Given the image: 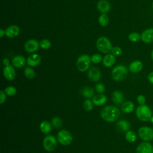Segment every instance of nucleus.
<instances>
[{
	"instance_id": "obj_1",
	"label": "nucleus",
	"mask_w": 153,
	"mask_h": 153,
	"mask_svg": "<svg viewBox=\"0 0 153 153\" xmlns=\"http://www.w3.org/2000/svg\"><path fill=\"white\" fill-rule=\"evenodd\" d=\"M120 115L119 109L115 106H106L100 112L102 118L108 122L115 121L119 117Z\"/></svg>"
},
{
	"instance_id": "obj_2",
	"label": "nucleus",
	"mask_w": 153,
	"mask_h": 153,
	"mask_svg": "<svg viewBox=\"0 0 153 153\" xmlns=\"http://www.w3.org/2000/svg\"><path fill=\"white\" fill-rule=\"evenodd\" d=\"M112 77L116 81H121L124 79L128 74V69L123 65L115 66L112 70Z\"/></svg>"
},
{
	"instance_id": "obj_3",
	"label": "nucleus",
	"mask_w": 153,
	"mask_h": 153,
	"mask_svg": "<svg viewBox=\"0 0 153 153\" xmlns=\"http://www.w3.org/2000/svg\"><path fill=\"white\" fill-rule=\"evenodd\" d=\"M136 115L139 120L142 121H148L152 117V111L150 108L146 105H139L136 110Z\"/></svg>"
},
{
	"instance_id": "obj_4",
	"label": "nucleus",
	"mask_w": 153,
	"mask_h": 153,
	"mask_svg": "<svg viewBox=\"0 0 153 153\" xmlns=\"http://www.w3.org/2000/svg\"><path fill=\"white\" fill-rule=\"evenodd\" d=\"M96 47L98 50L102 53H108L112 48L111 42L105 36H100L97 39Z\"/></svg>"
},
{
	"instance_id": "obj_5",
	"label": "nucleus",
	"mask_w": 153,
	"mask_h": 153,
	"mask_svg": "<svg viewBox=\"0 0 153 153\" xmlns=\"http://www.w3.org/2000/svg\"><path fill=\"white\" fill-rule=\"evenodd\" d=\"M91 62V57H90L88 54H82L76 60V68L80 72H85L89 69Z\"/></svg>"
},
{
	"instance_id": "obj_6",
	"label": "nucleus",
	"mask_w": 153,
	"mask_h": 153,
	"mask_svg": "<svg viewBox=\"0 0 153 153\" xmlns=\"http://www.w3.org/2000/svg\"><path fill=\"white\" fill-rule=\"evenodd\" d=\"M57 141L63 145H69L72 141V136L69 131L66 130L59 131L57 135Z\"/></svg>"
},
{
	"instance_id": "obj_7",
	"label": "nucleus",
	"mask_w": 153,
	"mask_h": 153,
	"mask_svg": "<svg viewBox=\"0 0 153 153\" xmlns=\"http://www.w3.org/2000/svg\"><path fill=\"white\" fill-rule=\"evenodd\" d=\"M139 137L144 141H149L153 139V128L149 127H141L138 130Z\"/></svg>"
},
{
	"instance_id": "obj_8",
	"label": "nucleus",
	"mask_w": 153,
	"mask_h": 153,
	"mask_svg": "<svg viewBox=\"0 0 153 153\" xmlns=\"http://www.w3.org/2000/svg\"><path fill=\"white\" fill-rule=\"evenodd\" d=\"M43 146L46 151L51 152L54 151L57 146V140L54 136L48 135L44 139Z\"/></svg>"
},
{
	"instance_id": "obj_9",
	"label": "nucleus",
	"mask_w": 153,
	"mask_h": 153,
	"mask_svg": "<svg viewBox=\"0 0 153 153\" xmlns=\"http://www.w3.org/2000/svg\"><path fill=\"white\" fill-rule=\"evenodd\" d=\"M39 47V43L36 39H30L27 40L24 45L25 50L29 53H33L36 52L38 50Z\"/></svg>"
},
{
	"instance_id": "obj_10",
	"label": "nucleus",
	"mask_w": 153,
	"mask_h": 153,
	"mask_svg": "<svg viewBox=\"0 0 153 153\" xmlns=\"http://www.w3.org/2000/svg\"><path fill=\"white\" fill-rule=\"evenodd\" d=\"M3 75L4 78L8 81H13L16 78V71L13 66L9 65L7 66H4L3 69Z\"/></svg>"
},
{
	"instance_id": "obj_11",
	"label": "nucleus",
	"mask_w": 153,
	"mask_h": 153,
	"mask_svg": "<svg viewBox=\"0 0 153 153\" xmlns=\"http://www.w3.org/2000/svg\"><path fill=\"white\" fill-rule=\"evenodd\" d=\"M136 151V153H153V146L150 143L143 142L137 146Z\"/></svg>"
},
{
	"instance_id": "obj_12",
	"label": "nucleus",
	"mask_w": 153,
	"mask_h": 153,
	"mask_svg": "<svg viewBox=\"0 0 153 153\" xmlns=\"http://www.w3.org/2000/svg\"><path fill=\"white\" fill-rule=\"evenodd\" d=\"M41 61V56L38 54L33 53L27 57L26 59V63L29 66L36 67L40 64Z\"/></svg>"
},
{
	"instance_id": "obj_13",
	"label": "nucleus",
	"mask_w": 153,
	"mask_h": 153,
	"mask_svg": "<svg viewBox=\"0 0 153 153\" xmlns=\"http://www.w3.org/2000/svg\"><path fill=\"white\" fill-rule=\"evenodd\" d=\"M5 30L7 37L9 38H13L19 35L20 29L17 25H12L7 27Z\"/></svg>"
},
{
	"instance_id": "obj_14",
	"label": "nucleus",
	"mask_w": 153,
	"mask_h": 153,
	"mask_svg": "<svg viewBox=\"0 0 153 153\" xmlns=\"http://www.w3.org/2000/svg\"><path fill=\"white\" fill-rule=\"evenodd\" d=\"M88 78L92 81H98L101 78V72L96 67L91 68L87 73Z\"/></svg>"
},
{
	"instance_id": "obj_15",
	"label": "nucleus",
	"mask_w": 153,
	"mask_h": 153,
	"mask_svg": "<svg viewBox=\"0 0 153 153\" xmlns=\"http://www.w3.org/2000/svg\"><path fill=\"white\" fill-rule=\"evenodd\" d=\"M141 40L146 44L153 42V28H148L144 30L141 33Z\"/></svg>"
},
{
	"instance_id": "obj_16",
	"label": "nucleus",
	"mask_w": 153,
	"mask_h": 153,
	"mask_svg": "<svg viewBox=\"0 0 153 153\" xmlns=\"http://www.w3.org/2000/svg\"><path fill=\"white\" fill-rule=\"evenodd\" d=\"M26 63V60L24 56L22 55L15 56L12 59V64L13 66L17 68H23Z\"/></svg>"
},
{
	"instance_id": "obj_17",
	"label": "nucleus",
	"mask_w": 153,
	"mask_h": 153,
	"mask_svg": "<svg viewBox=\"0 0 153 153\" xmlns=\"http://www.w3.org/2000/svg\"><path fill=\"white\" fill-rule=\"evenodd\" d=\"M98 10L102 14H106L111 10V4L107 0H100L97 4Z\"/></svg>"
},
{
	"instance_id": "obj_18",
	"label": "nucleus",
	"mask_w": 153,
	"mask_h": 153,
	"mask_svg": "<svg viewBox=\"0 0 153 153\" xmlns=\"http://www.w3.org/2000/svg\"><path fill=\"white\" fill-rule=\"evenodd\" d=\"M143 63L139 60H135L131 62L128 66V70L132 73H137L142 71Z\"/></svg>"
},
{
	"instance_id": "obj_19",
	"label": "nucleus",
	"mask_w": 153,
	"mask_h": 153,
	"mask_svg": "<svg viewBox=\"0 0 153 153\" xmlns=\"http://www.w3.org/2000/svg\"><path fill=\"white\" fill-rule=\"evenodd\" d=\"M116 58L114 55H113L112 53H108L106 55L104 56L102 60L103 65L107 68L112 67L114 63H115Z\"/></svg>"
},
{
	"instance_id": "obj_20",
	"label": "nucleus",
	"mask_w": 153,
	"mask_h": 153,
	"mask_svg": "<svg viewBox=\"0 0 153 153\" xmlns=\"http://www.w3.org/2000/svg\"><path fill=\"white\" fill-rule=\"evenodd\" d=\"M107 100L106 96L102 94V93H99L95 96H93L92 102L96 106H101L104 105Z\"/></svg>"
},
{
	"instance_id": "obj_21",
	"label": "nucleus",
	"mask_w": 153,
	"mask_h": 153,
	"mask_svg": "<svg viewBox=\"0 0 153 153\" xmlns=\"http://www.w3.org/2000/svg\"><path fill=\"white\" fill-rule=\"evenodd\" d=\"M124 100V95L123 94L118 91L116 90L113 92L112 94V101L116 105H121Z\"/></svg>"
},
{
	"instance_id": "obj_22",
	"label": "nucleus",
	"mask_w": 153,
	"mask_h": 153,
	"mask_svg": "<svg viewBox=\"0 0 153 153\" xmlns=\"http://www.w3.org/2000/svg\"><path fill=\"white\" fill-rule=\"evenodd\" d=\"M134 108V105L132 102L127 101L122 104L121 110L124 113H130Z\"/></svg>"
},
{
	"instance_id": "obj_23",
	"label": "nucleus",
	"mask_w": 153,
	"mask_h": 153,
	"mask_svg": "<svg viewBox=\"0 0 153 153\" xmlns=\"http://www.w3.org/2000/svg\"><path fill=\"white\" fill-rule=\"evenodd\" d=\"M94 94V89L92 87H88V86L84 87L81 91V94L82 95V96L87 99H90L91 97H93Z\"/></svg>"
},
{
	"instance_id": "obj_24",
	"label": "nucleus",
	"mask_w": 153,
	"mask_h": 153,
	"mask_svg": "<svg viewBox=\"0 0 153 153\" xmlns=\"http://www.w3.org/2000/svg\"><path fill=\"white\" fill-rule=\"evenodd\" d=\"M51 124L47 121H43L39 125L41 131L45 134H48L51 131Z\"/></svg>"
},
{
	"instance_id": "obj_25",
	"label": "nucleus",
	"mask_w": 153,
	"mask_h": 153,
	"mask_svg": "<svg viewBox=\"0 0 153 153\" xmlns=\"http://www.w3.org/2000/svg\"><path fill=\"white\" fill-rule=\"evenodd\" d=\"M117 126L121 131L126 132L128 131L130 128V123L125 120H121L119 121L117 123Z\"/></svg>"
},
{
	"instance_id": "obj_26",
	"label": "nucleus",
	"mask_w": 153,
	"mask_h": 153,
	"mask_svg": "<svg viewBox=\"0 0 153 153\" xmlns=\"http://www.w3.org/2000/svg\"><path fill=\"white\" fill-rule=\"evenodd\" d=\"M23 74H24V75L25 76V77L29 79H32L35 76V72L34 70L29 66L26 67L25 68Z\"/></svg>"
},
{
	"instance_id": "obj_27",
	"label": "nucleus",
	"mask_w": 153,
	"mask_h": 153,
	"mask_svg": "<svg viewBox=\"0 0 153 153\" xmlns=\"http://www.w3.org/2000/svg\"><path fill=\"white\" fill-rule=\"evenodd\" d=\"M109 17L106 14H100L98 19L99 24L102 27L106 26L109 23Z\"/></svg>"
},
{
	"instance_id": "obj_28",
	"label": "nucleus",
	"mask_w": 153,
	"mask_h": 153,
	"mask_svg": "<svg viewBox=\"0 0 153 153\" xmlns=\"http://www.w3.org/2000/svg\"><path fill=\"white\" fill-rule=\"evenodd\" d=\"M125 137H126V140L130 143H133V142H135L137 139L136 133L133 131H131V130H128L126 132V133L125 134Z\"/></svg>"
},
{
	"instance_id": "obj_29",
	"label": "nucleus",
	"mask_w": 153,
	"mask_h": 153,
	"mask_svg": "<svg viewBox=\"0 0 153 153\" xmlns=\"http://www.w3.org/2000/svg\"><path fill=\"white\" fill-rule=\"evenodd\" d=\"M128 39L132 42H137L141 39V35L136 32H133L128 35Z\"/></svg>"
},
{
	"instance_id": "obj_30",
	"label": "nucleus",
	"mask_w": 153,
	"mask_h": 153,
	"mask_svg": "<svg viewBox=\"0 0 153 153\" xmlns=\"http://www.w3.org/2000/svg\"><path fill=\"white\" fill-rule=\"evenodd\" d=\"M51 45V42L48 39H43L39 42V46L43 50H47L50 48Z\"/></svg>"
},
{
	"instance_id": "obj_31",
	"label": "nucleus",
	"mask_w": 153,
	"mask_h": 153,
	"mask_svg": "<svg viewBox=\"0 0 153 153\" xmlns=\"http://www.w3.org/2000/svg\"><path fill=\"white\" fill-rule=\"evenodd\" d=\"M5 94L9 96H13L17 93L16 88L13 86H8L5 88Z\"/></svg>"
},
{
	"instance_id": "obj_32",
	"label": "nucleus",
	"mask_w": 153,
	"mask_h": 153,
	"mask_svg": "<svg viewBox=\"0 0 153 153\" xmlns=\"http://www.w3.org/2000/svg\"><path fill=\"white\" fill-rule=\"evenodd\" d=\"M93 102L91 101V100H90L89 99H86L83 103V107L84 108V109L87 111H90L91 110H92L93 108Z\"/></svg>"
},
{
	"instance_id": "obj_33",
	"label": "nucleus",
	"mask_w": 153,
	"mask_h": 153,
	"mask_svg": "<svg viewBox=\"0 0 153 153\" xmlns=\"http://www.w3.org/2000/svg\"><path fill=\"white\" fill-rule=\"evenodd\" d=\"M62 121L60 118L54 117L53 118H52L51 125L54 127H55L56 128H59L62 126Z\"/></svg>"
},
{
	"instance_id": "obj_34",
	"label": "nucleus",
	"mask_w": 153,
	"mask_h": 153,
	"mask_svg": "<svg viewBox=\"0 0 153 153\" xmlns=\"http://www.w3.org/2000/svg\"><path fill=\"white\" fill-rule=\"evenodd\" d=\"M91 62H93L94 63H96V64H97V63H100L102 61L103 59H102V56L100 54L96 53V54H94L91 56Z\"/></svg>"
},
{
	"instance_id": "obj_35",
	"label": "nucleus",
	"mask_w": 153,
	"mask_h": 153,
	"mask_svg": "<svg viewBox=\"0 0 153 153\" xmlns=\"http://www.w3.org/2000/svg\"><path fill=\"white\" fill-rule=\"evenodd\" d=\"M111 53L115 56H119L121 55L123 51L121 48L119 47H112L111 50Z\"/></svg>"
},
{
	"instance_id": "obj_36",
	"label": "nucleus",
	"mask_w": 153,
	"mask_h": 153,
	"mask_svg": "<svg viewBox=\"0 0 153 153\" xmlns=\"http://www.w3.org/2000/svg\"><path fill=\"white\" fill-rule=\"evenodd\" d=\"M95 90L99 93H103L105 91V87L102 83H98L95 86Z\"/></svg>"
},
{
	"instance_id": "obj_37",
	"label": "nucleus",
	"mask_w": 153,
	"mask_h": 153,
	"mask_svg": "<svg viewBox=\"0 0 153 153\" xmlns=\"http://www.w3.org/2000/svg\"><path fill=\"white\" fill-rule=\"evenodd\" d=\"M137 101L140 104V105H145L146 98L143 95L140 94L137 97Z\"/></svg>"
},
{
	"instance_id": "obj_38",
	"label": "nucleus",
	"mask_w": 153,
	"mask_h": 153,
	"mask_svg": "<svg viewBox=\"0 0 153 153\" xmlns=\"http://www.w3.org/2000/svg\"><path fill=\"white\" fill-rule=\"evenodd\" d=\"M6 100V94L4 91L1 90L0 91V103H4Z\"/></svg>"
},
{
	"instance_id": "obj_39",
	"label": "nucleus",
	"mask_w": 153,
	"mask_h": 153,
	"mask_svg": "<svg viewBox=\"0 0 153 153\" xmlns=\"http://www.w3.org/2000/svg\"><path fill=\"white\" fill-rule=\"evenodd\" d=\"M148 79L151 84H153V71L149 74L148 76Z\"/></svg>"
},
{
	"instance_id": "obj_40",
	"label": "nucleus",
	"mask_w": 153,
	"mask_h": 153,
	"mask_svg": "<svg viewBox=\"0 0 153 153\" xmlns=\"http://www.w3.org/2000/svg\"><path fill=\"white\" fill-rule=\"evenodd\" d=\"M2 63L4 65V66H7L10 65V60L8 58H4L2 60Z\"/></svg>"
},
{
	"instance_id": "obj_41",
	"label": "nucleus",
	"mask_w": 153,
	"mask_h": 153,
	"mask_svg": "<svg viewBox=\"0 0 153 153\" xmlns=\"http://www.w3.org/2000/svg\"><path fill=\"white\" fill-rule=\"evenodd\" d=\"M5 35V30L3 29H0V37L2 38Z\"/></svg>"
},
{
	"instance_id": "obj_42",
	"label": "nucleus",
	"mask_w": 153,
	"mask_h": 153,
	"mask_svg": "<svg viewBox=\"0 0 153 153\" xmlns=\"http://www.w3.org/2000/svg\"><path fill=\"white\" fill-rule=\"evenodd\" d=\"M151 58H152V60H153V49L151 51Z\"/></svg>"
},
{
	"instance_id": "obj_43",
	"label": "nucleus",
	"mask_w": 153,
	"mask_h": 153,
	"mask_svg": "<svg viewBox=\"0 0 153 153\" xmlns=\"http://www.w3.org/2000/svg\"><path fill=\"white\" fill-rule=\"evenodd\" d=\"M150 121H151V122L153 124V116H152V117L151 118V119H150Z\"/></svg>"
},
{
	"instance_id": "obj_44",
	"label": "nucleus",
	"mask_w": 153,
	"mask_h": 153,
	"mask_svg": "<svg viewBox=\"0 0 153 153\" xmlns=\"http://www.w3.org/2000/svg\"><path fill=\"white\" fill-rule=\"evenodd\" d=\"M151 7H152V10H153V2H152V4H151Z\"/></svg>"
}]
</instances>
